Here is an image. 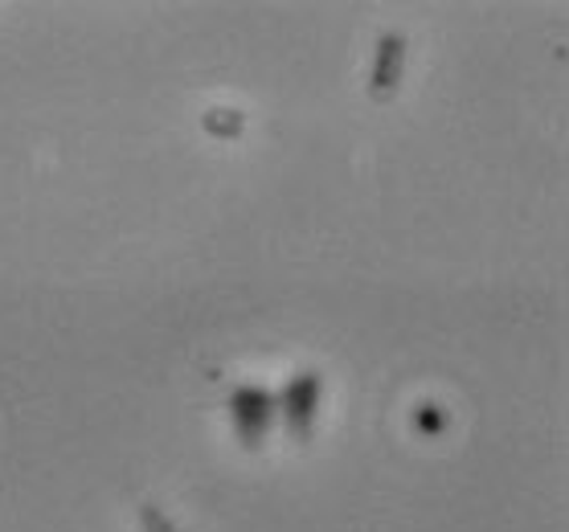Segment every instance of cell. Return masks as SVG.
<instances>
[{"mask_svg": "<svg viewBox=\"0 0 569 532\" xmlns=\"http://www.w3.org/2000/svg\"><path fill=\"white\" fill-rule=\"evenodd\" d=\"M230 418H233V430H238V439L247 442V446H259L267 439V430H271V418H274V398L259 385H242V390H233L230 398Z\"/></svg>", "mask_w": 569, "mask_h": 532, "instance_id": "1", "label": "cell"}, {"mask_svg": "<svg viewBox=\"0 0 569 532\" xmlns=\"http://www.w3.org/2000/svg\"><path fill=\"white\" fill-rule=\"evenodd\" d=\"M320 390H323V381H320V373H311V369L287 381V390H283V418H287V430H291V439H296V442H308L311 439Z\"/></svg>", "mask_w": 569, "mask_h": 532, "instance_id": "2", "label": "cell"}, {"mask_svg": "<svg viewBox=\"0 0 569 532\" xmlns=\"http://www.w3.org/2000/svg\"><path fill=\"white\" fill-rule=\"evenodd\" d=\"M401 70H406V38L401 33H381L377 38V53H373V74H369V94L377 103L393 99L401 87Z\"/></svg>", "mask_w": 569, "mask_h": 532, "instance_id": "3", "label": "cell"}, {"mask_svg": "<svg viewBox=\"0 0 569 532\" xmlns=\"http://www.w3.org/2000/svg\"><path fill=\"white\" fill-rule=\"evenodd\" d=\"M201 128H206L209 135H218V140H238V135H242V128H247V116H242V111L213 107V111H206V116H201Z\"/></svg>", "mask_w": 569, "mask_h": 532, "instance_id": "4", "label": "cell"}, {"mask_svg": "<svg viewBox=\"0 0 569 532\" xmlns=\"http://www.w3.org/2000/svg\"><path fill=\"white\" fill-rule=\"evenodd\" d=\"M140 520H143V529H148V532H177V529L169 524V520H164L160 512H156L152 504H143V508H140Z\"/></svg>", "mask_w": 569, "mask_h": 532, "instance_id": "5", "label": "cell"}, {"mask_svg": "<svg viewBox=\"0 0 569 532\" xmlns=\"http://www.w3.org/2000/svg\"><path fill=\"white\" fill-rule=\"evenodd\" d=\"M418 426H422V430H442V418L439 414H435V405H422V414H418Z\"/></svg>", "mask_w": 569, "mask_h": 532, "instance_id": "6", "label": "cell"}]
</instances>
